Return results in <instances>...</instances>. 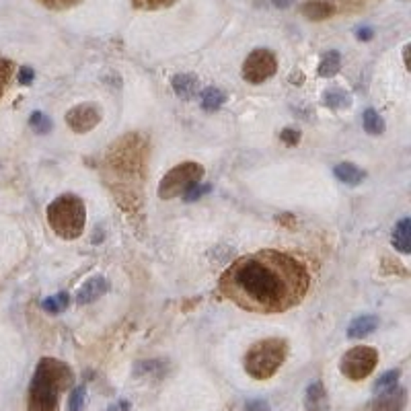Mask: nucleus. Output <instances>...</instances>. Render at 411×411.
Listing matches in <instances>:
<instances>
[{"mask_svg": "<svg viewBox=\"0 0 411 411\" xmlns=\"http://www.w3.org/2000/svg\"><path fill=\"white\" fill-rule=\"evenodd\" d=\"M308 284V272L301 261L265 249L231 263L220 278V292L245 311L284 313L303 301Z\"/></svg>", "mask_w": 411, "mask_h": 411, "instance_id": "1", "label": "nucleus"}, {"mask_svg": "<svg viewBox=\"0 0 411 411\" xmlns=\"http://www.w3.org/2000/svg\"><path fill=\"white\" fill-rule=\"evenodd\" d=\"M74 385V372L70 366L56 360V358H44L35 368V374L29 385V399L27 410L29 411H56L60 393L70 389Z\"/></svg>", "mask_w": 411, "mask_h": 411, "instance_id": "2", "label": "nucleus"}, {"mask_svg": "<svg viewBox=\"0 0 411 411\" xmlns=\"http://www.w3.org/2000/svg\"><path fill=\"white\" fill-rule=\"evenodd\" d=\"M85 220H87V208L79 195H60L47 206V222L58 237L79 238L83 235Z\"/></svg>", "mask_w": 411, "mask_h": 411, "instance_id": "3", "label": "nucleus"}, {"mask_svg": "<svg viewBox=\"0 0 411 411\" xmlns=\"http://www.w3.org/2000/svg\"><path fill=\"white\" fill-rule=\"evenodd\" d=\"M286 354H288V344L280 337L257 342L245 356V370L249 376L257 381H267L280 370L286 360Z\"/></svg>", "mask_w": 411, "mask_h": 411, "instance_id": "4", "label": "nucleus"}, {"mask_svg": "<svg viewBox=\"0 0 411 411\" xmlns=\"http://www.w3.org/2000/svg\"><path fill=\"white\" fill-rule=\"evenodd\" d=\"M204 177V167L197 163H181L173 167L158 183V197L161 199H173L183 195L192 185L199 183Z\"/></svg>", "mask_w": 411, "mask_h": 411, "instance_id": "5", "label": "nucleus"}, {"mask_svg": "<svg viewBox=\"0 0 411 411\" xmlns=\"http://www.w3.org/2000/svg\"><path fill=\"white\" fill-rule=\"evenodd\" d=\"M378 364V352L370 346H358L347 349L340 362L342 374L349 381H362Z\"/></svg>", "mask_w": 411, "mask_h": 411, "instance_id": "6", "label": "nucleus"}, {"mask_svg": "<svg viewBox=\"0 0 411 411\" xmlns=\"http://www.w3.org/2000/svg\"><path fill=\"white\" fill-rule=\"evenodd\" d=\"M276 70H278L276 54L267 47H257L243 62V79L251 85H260L272 79Z\"/></svg>", "mask_w": 411, "mask_h": 411, "instance_id": "7", "label": "nucleus"}, {"mask_svg": "<svg viewBox=\"0 0 411 411\" xmlns=\"http://www.w3.org/2000/svg\"><path fill=\"white\" fill-rule=\"evenodd\" d=\"M99 122H101V109L97 108L95 103L76 105V108H72L66 113V124L76 134L91 132Z\"/></svg>", "mask_w": 411, "mask_h": 411, "instance_id": "8", "label": "nucleus"}, {"mask_svg": "<svg viewBox=\"0 0 411 411\" xmlns=\"http://www.w3.org/2000/svg\"><path fill=\"white\" fill-rule=\"evenodd\" d=\"M407 405V390L403 387H393V389L385 390L383 395H378L368 411H403Z\"/></svg>", "mask_w": 411, "mask_h": 411, "instance_id": "9", "label": "nucleus"}, {"mask_svg": "<svg viewBox=\"0 0 411 411\" xmlns=\"http://www.w3.org/2000/svg\"><path fill=\"white\" fill-rule=\"evenodd\" d=\"M108 290L109 282L105 280L103 276H93V278H88V280L81 286V290H79V294H76V301L81 304L95 303V301H99Z\"/></svg>", "mask_w": 411, "mask_h": 411, "instance_id": "10", "label": "nucleus"}, {"mask_svg": "<svg viewBox=\"0 0 411 411\" xmlns=\"http://www.w3.org/2000/svg\"><path fill=\"white\" fill-rule=\"evenodd\" d=\"M304 407H306V411H325L329 407V399H327V393H325L321 381H315L306 387Z\"/></svg>", "mask_w": 411, "mask_h": 411, "instance_id": "11", "label": "nucleus"}, {"mask_svg": "<svg viewBox=\"0 0 411 411\" xmlns=\"http://www.w3.org/2000/svg\"><path fill=\"white\" fill-rule=\"evenodd\" d=\"M390 243H393V247H395L399 253H403V255L411 253V220L410 218H403V220H399V222H397V226L393 228Z\"/></svg>", "mask_w": 411, "mask_h": 411, "instance_id": "12", "label": "nucleus"}, {"mask_svg": "<svg viewBox=\"0 0 411 411\" xmlns=\"http://www.w3.org/2000/svg\"><path fill=\"white\" fill-rule=\"evenodd\" d=\"M376 327H378V319H376L374 315H360V317H356V319L349 323V327H347V335H349L352 340H360V337L370 335Z\"/></svg>", "mask_w": 411, "mask_h": 411, "instance_id": "13", "label": "nucleus"}, {"mask_svg": "<svg viewBox=\"0 0 411 411\" xmlns=\"http://www.w3.org/2000/svg\"><path fill=\"white\" fill-rule=\"evenodd\" d=\"M171 87H173L177 97L192 99L197 93V76H194V74H175L171 79Z\"/></svg>", "mask_w": 411, "mask_h": 411, "instance_id": "14", "label": "nucleus"}, {"mask_svg": "<svg viewBox=\"0 0 411 411\" xmlns=\"http://www.w3.org/2000/svg\"><path fill=\"white\" fill-rule=\"evenodd\" d=\"M335 13V6L325 0H311L303 6V15L311 21H325Z\"/></svg>", "mask_w": 411, "mask_h": 411, "instance_id": "15", "label": "nucleus"}, {"mask_svg": "<svg viewBox=\"0 0 411 411\" xmlns=\"http://www.w3.org/2000/svg\"><path fill=\"white\" fill-rule=\"evenodd\" d=\"M333 173L335 177L342 181V183H346V185H358V183H362V179L366 177V173L358 167V165H354V163H340L335 169H333Z\"/></svg>", "mask_w": 411, "mask_h": 411, "instance_id": "16", "label": "nucleus"}, {"mask_svg": "<svg viewBox=\"0 0 411 411\" xmlns=\"http://www.w3.org/2000/svg\"><path fill=\"white\" fill-rule=\"evenodd\" d=\"M340 68H342V54L337 50H331V52L323 54V58L319 62V76L331 79L340 72Z\"/></svg>", "mask_w": 411, "mask_h": 411, "instance_id": "17", "label": "nucleus"}, {"mask_svg": "<svg viewBox=\"0 0 411 411\" xmlns=\"http://www.w3.org/2000/svg\"><path fill=\"white\" fill-rule=\"evenodd\" d=\"M202 109L206 111H216V109L222 108V103L226 101V95L224 91H220L218 87H208L202 91Z\"/></svg>", "mask_w": 411, "mask_h": 411, "instance_id": "18", "label": "nucleus"}, {"mask_svg": "<svg viewBox=\"0 0 411 411\" xmlns=\"http://www.w3.org/2000/svg\"><path fill=\"white\" fill-rule=\"evenodd\" d=\"M323 103L327 108L333 109H342V108H349L352 105V97L346 95L344 91H325L323 93Z\"/></svg>", "mask_w": 411, "mask_h": 411, "instance_id": "19", "label": "nucleus"}, {"mask_svg": "<svg viewBox=\"0 0 411 411\" xmlns=\"http://www.w3.org/2000/svg\"><path fill=\"white\" fill-rule=\"evenodd\" d=\"M362 124H364V130L372 136H378L385 132V122L383 117L374 111V109H366L364 111V117H362Z\"/></svg>", "mask_w": 411, "mask_h": 411, "instance_id": "20", "label": "nucleus"}, {"mask_svg": "<svg viewBox=\"0 0 411 411\" xmlns=\"http://www.w3.org/2000/svg\"><path fill=\"white\" fill-rule=\"evenodd\" d=\"M29 126L33 128V132H37V134H47V132L54 128L52 120H50L45 113H42V111H33V113H31Z\"/></svg>", "mask_w": 411, "mask_h": 411, "instance_id": "21", "label": "nucleus"}, {"mask_svg": "<svg viewBox=\"0 0 411 411\" xmlns=\"http://www.w3.org/2000/svg\"><path fill=\"white\" fill-rule=\"evenodd\" d=\"M163 362L151 360V362H138L134 368V376H152V374H163Z\"/></svg>", "mask_w": 411, "mask_h": 411, "instance_id": "22", "label": "nucleus"}, {"mask_svg": "<svg viewBox=\"0 0 411 411\" xmlns=\"http://www.w3.org/2000/svg\"><path fill=\"white\" fill-rule=\"evenodd\" d=\"M399 376H401V370H389V372H385V374L374 383V390H376V393H385V390L393 389V387L397 385Z\"/></svg>", "mask_w": 411, "mask_h": 411, "instance_id": "23", "label": "nucleus"}, {"mask_svg": "<svg viewBox=\"0 0 411 411\" xmlns=\"http://www.w3.org/2000/svg\"><path fill=\"white\" fill-rule=\"evenodd\" d=\"M42 306L47 313H60L64 306H68V294L66 292H60L58 296H50V299H44L42 301Z\"/></svg>", "mask_w": 411, "mask_h": 411, "instance_id": "24", "label": "nucleus"}, {"mask_svg": "<svg viewBox=\"0 0 411 411\" xmlns=\"http://www.w3.org/2000/svg\"><path fill=\"white\" fill-rule=\"evenodd\" d=\"M85 395H87V389H85V387H76V389H72V393H70V399H68V411L83 410Z\"/></svg>", "mask_w": 411, "mask_h": 411, "instance_id": "25", "label": "nucleus"}, {"mask_svg": "<svg viewBox=\"0 0 411 411\" xmlns=\"http://www.w3.org/2000/svg\"><path fill=\"white\" fill-rule=\"evenodd\" d=\"M11 76H13V62L0 58V97H2V93H4L6 85H8Z\"/></svg>", "mask_w": 411, "mask_h": 411, "instance_id": "26", "label": "nucleus"}, {"mask_svg": "<svg viewBox=\"0 0 411 411\" xmlns=\"http://www.w3.org/2000/svg\"><path fill=\"white\" fill-rule=\"evenodd\" d=\"M210 190H212V185H208V183H195L183 195H185L187 202H195V199L204 197L206 194H210Z\"/></svg>", "mask_w": 411, "mask_h": 411, "instance_id": "27", "label": "nucleus"}, {"mask_svg": "<svg viewBox=\"0 0 411 411\" xmlns=\"http://www.w3.org/2000/svg\"><path fill=\"white\" fill-rule=\"evenodd\" d=\"M280 140L286 146H296L301 142V132L294 130V128H284L280 132Z\"/></svg>", "mask_w": 411, "mask_h": 411, "instance_id": "28", "label": "nucleus"}, {"mask_svg": "<svg viewBox=\"0 0 411 411\" xmlns=\"http://www.w3.org/2000/svg\"><path fill=\"white\" fill-rule=\"evenodd\" d=\"M44 6L47 8H56V11H62V8H70V6H74L76 2H81V0H40Z\"/></svg>", "mask_w": 411, "mask_h": 411, "instance_id": "29", "label": "nucleus"}, {"mask_svg": "<svg viewBox=\"0 0 411 411\" xmlns=\"http://www.w3.org/2000/svg\"><path fill=\"white\" fill-rule=\"evenodd\" d=\"M33 79H35V72H33V68H29V66H23L21 70H19V76H17V81H19V85H31L33 83Z\"/></svg>", "mask_w": 411, "mask_h": 411, "instance_id": "30", "label": "nucleus"}, {"mask_svg": "<svg viewBox=\"0 0 411 411\" xmlns=\"http://www.w3.org/2000/svg\"><path fill=\"white\" fill-rule=\"evenodd\" d=\"M138 6H142V8H161V6H167V4H171L173 0H134Z\"/></svg>", "mask_w": 411, "mask_h": 411, "instance_id": "31", "label": "nucleus"}, {"mask_svg": "<svg viewBox=\"0 0 411 411\" xmlns=\"http://www.w3.org/2000/svg\"><path fill=\"white\" fill-rule=\"evenodd\" d=\"M356 37H358L360 42H370V40L374 37V29H372V27H358V29H356Z\"/></svg>", "mask_w": 411, "mask_h": 411, "instance_id": "32", "label": "nucleus"}, {"mask_svg": "<svg viewBox=\"0 0 411 411\" xmlns=\"http://www.w3.org/2000/svg\"><path fill=\"white\" fill-rule=\"evenodd\" d=\"M130 401H126V399H120V401H115L113 405H109L108 411H130Z\"/></svg>", "mask_w": 411, "mask_h": 411, "instance_id": "33", "label": "nucleus"}, {"mask_svg": "<svg viewBox=\"0 0 411 411\" xmlns=\"http://www.w3.org/2000/svg\"><path fill=\"white\" fill-rule=\"evenodd\" d=\"M272 4L278 8H288L290 4H294V0H272Z\"/></svg>", "mask_w": 411, "mask_h": 411, "instance_id": "34", "label": "nucleus"}, {"mask_svg": "<svg viewBox=\"0 0 411 411\" xmlns=\"http://www.w3.org/2000/svg\"><path fill=\"white\" fill-rule=\"evenodd\" d=\"M403 56H405V66L410 68V45H405V50H403Z\"/></svg>", "mask_w": 411, "mask_h": 411, "instance_id": "35", "label": "nucleus"}]
</instances>
